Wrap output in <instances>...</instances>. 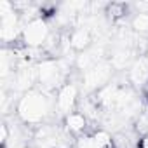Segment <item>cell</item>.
<instances>
[{
    "mask_svg": "<svg viewBox=\"0 0 148 148\" xmlns=\"http://www.w3.org/2000/svg\"><path fill=\"white\" fill-rule=\"evenodd\" d=\"M16 112L21 122L30 125H42L56 112V103L51 94L40 89H32L21 96Z\"/></svg>",
    "mask_w": 148,
    "mask_h": 148,
    "instance_id": "obj_1",
    "label": "cell"
},
{
    "mask_svg": "<svg viewBox=\"0 0 148 148\" xmlns=\"http://www.w3.org/2000/svg\"><path fill=\"white\" fill-rule=\"evenodd\" d=\"M66 68L63 66V61L56 59H44L37 66V82L40 86V91L51 94L56 89L59 91L66 82Z\"/></svg>",
    "mask_w": 148,
    "mask_h": 148,
    "instance_id": "obj_2",
    "label": "cell"
},
{
    "mask_svg": "<svg viewBox=\"0 0 148 148\" xmlns=\"http://www.w3.org/2000/svg\"><path fill=\"white\" fill-rule=\"evenodd\" d=\"M49 38H51V28L44 18H33L23 25L21 40L28 49H40L49 42Z\"/></svg>",
    "mask_w": 148,
    "mask_h": 148,
    "instance_id": "obj_3",
    "label": "cell"
},
{
    "mask_svg": "<svg viewBox=\"0 0 148 148\" xmlns=\"http://www.w3.org/2000/svg\"><path fill=\"white\" fill-rule=\"evenodd\" d=\"M110 77H112V64L105 63V61H99L98 64H94L92 68L84 71V77H82L84 89L86 91L103 89L105 86L110 84Z\"/></svg>",
    "mask_w": 148,
    "mask_h": 148,
    "instance_id": "obj_4",
    "label": "cell"
},
{
    "mask_svg": "<svg viewBox=\"0 0 148 148\" xmlns=\"http://www.w3.org/2000/svg\"><path fill=\"white\" fill-rule=\"evenodd\" d=\"M54 103H56V112L64 119L68 113L75 112V106L79 103V86L77 82H66L58 92H56V98H54Z\"/></svg>",
    "mask_w": 148,
    "mask_h": 148,
    "instance_id": "obj_5",
    "label": "cell"
},
{
    "mask_svg": "<svg viewBox=\"0 0 148 148\" xmlns=\"http://www.w3.org/2000/svg\"><path fill=\"white\" fill-rule=\"evenodd\" d=\"M63 122H64V129H66V132L71 134V136H77V138H79V136H82V134L87 132L89 119H87L82 112H79V110L68 113V115L63 119Z\"/></svg>",
    "mask_w": 148,
    "mask_h": 148,
    "instance_id": "obj_6",
    "label": "cell"
},
{
    "mask_svg": "<svg viewBox=\"0 0 148 148\" xmlns=\"http://www.w3.org/2000/svg\"><path fill=\"white\" fill-rule=\"evenodd\" d=\"M129 80L134 86H148V54H141L129 68Z\"/></svg>",
    "mask_w": 148,
    "mask_h": 148,
    "instance_id": "obj_7",
    "label": "cell"
},
{
    "mask_svg": "<svg viewBox=\"0 0 148 148\" xmlns=\"http://www.w3.org/2000/svg\"><path fill=\"white\" fill-rule=\"evenodd\" d=\"M91 44H92V35L89 28L80 26L70 35V47L75 51H87L91 49Z\"/></svg>",
    "mask_w": 148,
    "mask_h": 148,
    "instance_id": "obj_8",
    "label": "cell"
},
{
    "mask_svg": "<svg viewBox=\"0 0 148 148\" xmlns=\"http://www.w3.org/2000/svg\"><path fill=\"white\" fill-rule=\"evenodd\" d=\"M132 30L143 37H148V11H141L132 18Z\"/></svg>",
    "mask_w": 148,
    "mask_h": 148,
    "instance_id": "obj_9",
    "label": "cell"
},
{
    "mask_svg": "<svg viewBox=\"0 0 148 148\" xmlns=\"http://www.w3.org/2000/svg\"><path fill=\"white\" fill-rule=\"evenodd\" d=\"M73 148H101V145L94 138V132H86V134H82L75 139Z\"/></svg>",
    "mask_w": 148,
    "mask_h": 148,
    "instance_id": "obj_10",
    "label": "cell"
},
{
    "mask_svg": "<svg viewBox=\"0 0 148 148\" xmlns=\"http://www.w3.org/2000/svg\"><path fill=\"white\" fill-rule=\"evenodd\" d=\"M125 12H127V7H125L124 4H110V5L106 7V14H108V18H110L112 21L124 18Z\"/></svg>",
    "mask_w": 148,
    "mask_h": 148,
    "instance_id": "obj_11",
    "label": "cell"
},
{
    "mask_svg": "<svg viewBox=\"0 0 148 148\" xmlns=\"http://www.w3.org/2000/svg\"><path fill=\"white\" fill-rule=\"evenodd\" d=\"M138 148H148V134H143L138 139Z\"/></svg>",
    "mask_w": 148,
    "mask_h": 148,
    "instance_id": "obj_12",
    "label": "cell"
},
{
    "mask_svg": "<svg viewBox=\"0 0 148 148\" xmlns=\"http://www.w3.org/2000/svg\"><path fill=\"white\" fill-rule=\"evenodd\" d=\"M146 92H148V86H146Z\"/></svg>",
    "mask_w": 148,
    "mask_h": 148,
    "instance_id": "obj_13",
    "label": "cell"
}]
</instances>
